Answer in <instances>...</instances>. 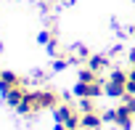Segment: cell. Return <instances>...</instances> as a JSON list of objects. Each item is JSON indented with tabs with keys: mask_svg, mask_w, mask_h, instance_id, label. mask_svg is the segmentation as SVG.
<instances>
[{
	"mask_svg": "<svg viewBox=\"0 0 135 130\" xmlns=\"http://www.w3.org/2000/svg\"><path fill=\"white\" fill-rule=\"evenodd\" d=\"M58 106V96L53 90H32L27 93L24 104L16 109L19 114H35V112H42V109H56Z\"/></svg>",
	"mask_w": 135,
	"mask_h": 130,
	"instance_id": "1",
	"label": "cell"
},
{
	"mask_svg": "<svg viewBox=\"0 0 135 130\" xmlns=\"http://www.w3.org/2000/svg\"><path fill=\"white\" fill-rule=\"evenodd\" d=\"M127 80H130V72H122V69H114L106 80V96L111 98H124L127 96Z\"/></svg>",
	"mask_w": 135,
	"mask_h": 130,
	"instance_id": "2",
	"label": "cell"
},
{
	"mask_svg": "<svg viewBox=\"0 0 135 130\" xmlns=\"http://www.w3.org/2000/svg\"><path fill=\"white\" fill-rule=\"evenodd\" d=\"M114 122H117V127H119V130H127V127H132V122H135V114H132V109H130L127 104H119V106H117V117H114Z\"/></svg>",
	"mask_w": 135,
	"mask_h": 130,
	"instance_id": "3",
	"label": "cell"
},
{
	"mask_svg": "<svg viewBox=\"0 0 135 130\" xmlns=\"http://www.w3.org/2000/svg\"><path fill=\"white\" fill-rule=\"evenodd\" d=\"M101 125H103L101 112H88V114H82V119H80V127H82V130H101Z\"/></svg>",
	"mask_w": 135,
	"mask_h": 130,
	"instance_id": "4",
	"label": "cell"
},
{
	"mask_svg": "<svg viewBox=\"0 0 135 130\" xmlns=\"http://www.w3.org/2000/svg\"><path fill=\"white\" fill-rule=\"evenodd\" d=\"M13 88H24V80H21L19 75H13V72H3V80H0V90H3V93H8V90H13Z\"/></svg>",
	"mask_w": 135,
	"mask_h": 130,
	"instance_id": "5",
	"label": "cell"
},
{
	"mask_svg": "<svg viewBox=\"0 0 135 130\" xmlns=\"http://www.w3.org/2000/svg\"><path fill=\"white\" fill-rule=\"evenodd\" d=\"M88 67L93 69V72H103V69H109V56H103V53H95V56H90L88 58Z\"/></svg>",
	"mask_w": 135,
	"mask_h": 130,
	"instance_id": "6",
	"label": "cell"
},
{
	"mask_svg": "<svg viewBox=\"0 0 135 130\" xmlns=\"http://www.w3.org/2000/svg\"><path fill=\"white\" fill-rule=\"evenodd\" d=\"M24 98H27V90H24V88H13V90L6 93V101H8L13 109H19V106L24 104Z\"/></svg>",
	"mask_w": 135,
	"mask_h": 130,
	"instance_id": "7",
	"label": "cell"
},
{
	"mask_svg": "<svg viewBox=\"0 0 135 130\" xmlns=\"http://www.w3.org/2000/svg\"><path fill=\"white\" fill-rule=\"evenodd\" d=\"M98 80H101V75H98V72H93L90 67L80 69V77H77V82H98Z\"/></svg>",
	"mask_w": 135,
	"mask_h": 130,
	"instance_id": "8",
	"label": "cell"
},
{
	"mask_svg": "<svg viewBox=\"0 0 135 130\" xmlns=\"http://www.w3.org/2000/svg\"><path fill=\"white\" fill-rule=\"evenodd\" d=\"M80 114H88V112H98V106L93 104V98H80Z\"/></svg>",
	"mask_w": 135,
	"mask_h": 130,
	"instance_id": "9",
	"label": "cell"
},
{
	"mask_svg": "<svg viewBox=\"0 0 135 130\" xmlns=\"http://www.w3.org/2000/svg\"><path fill=\"white\" fill-rule=\"evenodd\" d=\"M72 56H74L77 61H88V58H90V53H88V48H85V45H74Z\"/></svg>",
	"mask_w": 135,
	"mask_h": 130,
	"instance_id": "10",
	"label": "cell"
},
{
	"mask_svg": "<svg viewBox=\"0 0 135 130\" xmlns=\"http://www.w3.org/2000/svg\"><path fill=\"white\" fill-rule=\"evenodd\" d=\"M127 93H130V96H135V69L130 72V80H127Z\"/></svg>",
	"mask_w": 135,
	"mask_h": 130,
	"instance_id": "11",
	"label": "cell"
},
{
	"mask_svg": "<svg viewBox=\"0 0 135 130\" xmlns=\"http://www.w3.org/2000/svg\"><path fill=\"white\" fill-rule=\"evenodd\" d=\"M130 61H132V69H135V50L130 53Z\"/></svg>",
	"mask_w": 135,
	"mask_h": 130,
	"instance_id": "12",
	"label": "cell"
},
{
	"mask_svg": "<svg viewBox=\"0 0 135 130\" xmlns=\"http://www.w3.org/2000/svg\"><path fill=\"white\" fill-rule=\"evenodd\" d=\"M0 80H3V72H0Z\"/></svg>",
	"mask_w": 135,
	"mask_h": 130,
	"instance_id": "13",
	"label": "cell"
},
{
	"mask_svg": "<svg viewBox=\"0 0 135 130\" xmlns=\"http://www.w3.org/2000/svg\"><path fill=\"white\" fill-rule=\"evenodd\" d=\"M132 35H135V27H132Z\"/></svg>",
	"mask_w": 135,
	"mask_h": 130,
	"instance_id": "14",
	"label": "cell"
}]
</instances>
